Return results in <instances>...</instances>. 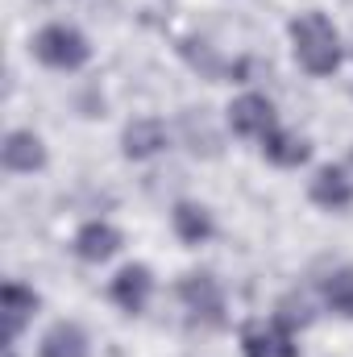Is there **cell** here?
<instances>
[{
  "instance_id": "obj_11",
  "label": "cell",
  "mask_w": 353,
  "mask_h": 357,
  "mask_svg": "<svg viewBox=\"0 0 353 357\" xmlns=\"http://www.w3.org/2000/svg\"><path fill=\"white\" fill-rule=\"evenodd\" d=\"M121 250V233L104 220H88L80 233H75V254L84 262H108L112 254Z\"/></svg>"
},
{
  "instance_id": "obj_2",
  "label": "cell",
  "mask_w": 353,
  "mask_h": 357,
  "mask_svg": "<svg viewBox=\"0 0 353 357\" xmlns=\"http://www.w3.org/2000/svg\"><path fill=\"white\" fill-rule=\"evenodd\" d=\"M33 54L46 63V67H54V71H80V67H88L91 59V46L88 38L75 29V25H46V29H38V38H33Z\"/></svg>"
},
{
  "instance_id": "obj_13",
  "label": "cell",
  "mask_w": 353,
  "mask_h": 357,
  "mask_svg": "<svg viewBox=\"0 0 353 357\" xmlns=\"http://www.w3.org/2000/svg\"><path fill=\"white\" fill-rule=\"evenodd\" d=\"M171 225H175L179 241H187V245H204V241L212 237V216H208V208H200V204H175Z\"/></svg>"
},
{
  "instance_id": "obj_14",
  "label": "cell",
  "mask_w": 353,
  "mask_h": 357,
  "mask_svg": "<svg viewBox=\"0 0 353 357\" xmlns=\"http://www.w3.org/2000/svg\"><path fill=\"white\" fill-rule=\"evenodd\" d=\"M262 154L274 162V167H299V162H308L312 146H308L303 137H295V133L274 129V133H266L262 137Z\"/></svg>"
},
{
  "instance_id": "obj_8",
  "label": "cell",
  "mask_w": 353,
  "mask_h": 357,
  "mask_svg": "<svg viewBox=\"0 0 353 357\" xmlns=\"http://www.w3.org/2000/svg\"><path fill=\"white\" fill-rule=\"evenodd\" d=\"M4 167L13 171V175H33V171H42L46 167V146H42V137L38 133H29V129H13L8 137H4Z\"/></svg>"
},
{
  "instance_id": "obj_5",
  "label": "cell",
  "mask_w": 353,
  "mask_h": 357,
  "mask_svg": "<svg viewBox=\"0 0 353 357\" xmlns=\"http://www.w3.org/2000/svg\"><path fill=\"white\" fill-rule=\"evenodd\" d=\"M241 354L246 357H299V345H295V333L287 324L270 320V324H246Z\"/></svg>"
},
{
  "instance_id": "obj_1",
  "label": "cell",
  "mask_w": 353,
  "mask_h": 357,
  "mask_svg": "<svg viewBox=\"0 0 353 357\" xmlns=\"http://www.w3.org/2000/svg\"><path fill=\"white\" fill-rule=\"evenodd\" d=\"M291 46L308 75H333L341 67V33L324 13H299L291 21Z\"/></svg>"
},
{
  "instance_id": "obj_7",
  "label": "cell",
  "mask_w": 353,
  "mask_h": 357,
  "mask_svg": "<svg viewBox=\"0 0 353 357\" xmlns=\"http://www.w3.org/2000/svg\"><path fill=\"white\" fill-rule=\"evenodd\" d=\"M121 150H125V158H133V162H146V158L163 154V150H167V125L154 121V116H137L133 125H125Z\"/></svg>"
},
{
  "instance_id": "obj_6",
  "label": "cell",
  "mask_w": 353,
  "mask_h": 357,
  "mask_svg": "<svg viewBox=\"0 0 353 357\" xmlns=\"http://www.w3.org/2000/svg\"><path fill=\"white\" fill-rule=\"evenodd\" d=\"M108 295H112V303H117L121 312H129V316L146 312V303H150V295H154V274H150V266H125L112 278Z\"/></svg>"
},
{
  "instance_id": "obj_12",
  "label": "cell",
  "mask_w": 353,
  "mask_h": 357,
  "mask_svg": "<svg viewBox=\"0 0 353 357\" xmlns=\"http://www.w3.org/2000/svg\"><path fill=\"white\" fill-rule=\"evenodd\" d=\"M38 357H91V349H88V333H84L80 324L63 320V324H54V328L42 337V345H38Z\"/></svg>"
},
{
  "instance_id": "obj_17",
  "label": "cell",
  "mask_w": 353,
  "mask_h": 357,
  "mask_svg": "<svg viewBox=\"0 0 353 357\" xmlns=\"http://www.w3.org/2000/svg\"><path fill=\"white\" fill-rule=\"evenodd\" d=\"M350 167H353V154H350Z\"/></svg>"
},
{
  "instance_id": "obj_3",
  "label": "cell",
  "mask_w": 353,
  "mask_h": 357,
  "mask_svg": "<svg viewBox=\"0 0 353 357\" xmlns=\"http://www.w3.org/2000/svg\"><path fill=\"white\" fill-rule=\"evenodd\" d=\"M179 299H183V307H187L195 320H204V324H225V295H220V287H216L212 274H187V278L179 282Z\"/></svg>"
},
{
  "instance_id": "obj_9",
  "label": "cell",
  "mask_w": 353,
  "mask_h": 357,
  "mask_svg": "<svg viewBox=\"0 0 353 357\" xmlns=\"http://www.w3.org/2000/svg\"><path fill=\"white\" fill-rule=\"evenodd\" d=\"M312 204H320L324 212H345L353 204V178L341 171V167H320L312 187H308Z\"/></svg>"
},
{
  "instance_id": "obj_16",
  "label": "cell",
  "mask_w": 353,
  "mask_h": 357,
  "mask_svg": "<svg viewBox=\"0 0 353 357\" xmlns=\"http://www.w3.org/2000/svg\"><path fill=\"white\" fill-rule=\"evenodd\" d=\"M274 320H278V324H287L291 333H299V328H308V324H312V307H308V299H295V295H287V299L278 303Z\"/></svg>"
},
{
  "instance_id": "obj_4",
  "label": "cell",
  "mask_w": 353,
  "mask_h": 357,
  "mask_svg": "<svg viewBox=\"0 0 353 357\" xmlns=\"http://www.w3.org/2000/svg\"><path fill=\"white\" fill-rule=\"evenodd\" d=\"M229 125H233L237 137H258L262 142L266 133L278 129L274 125V104L266 96H258V91H246V96H237L229 104Z\"/></svg>"
},
{
  "instance_id": "obj_10",
  "label": "cell",
  "mask_w": 353,
  "mask_h": 357,
  "mask_svg": "<svg viewBox=\"0 0 353 357\" xmlns=\"http://www.w3.org/2000/svg\"><path fill=\"white\" fill-rule=\"evenodd\" d=\"M0 312H4V337H8V345H17L21 328H25L29 316L38 312V295H33L29 287H21V282H4V291H0Z\"/></svg>"
},
{
  "instance_id": "obj_15",
  "label": "cell",
  "mask_w": 353,
  "mask_h": 357,
  "mask_svg": "<svg viewBox=\"0 0 353 357\" xmlns=\"http://www.w3.org/2000/svg\"><path fill=\"white\" fill-rule=\"evenodd\" d=\"M324 303L337 316H350L353 320V266H341L324 278Z\"/></svg>"
}]
</instances>
